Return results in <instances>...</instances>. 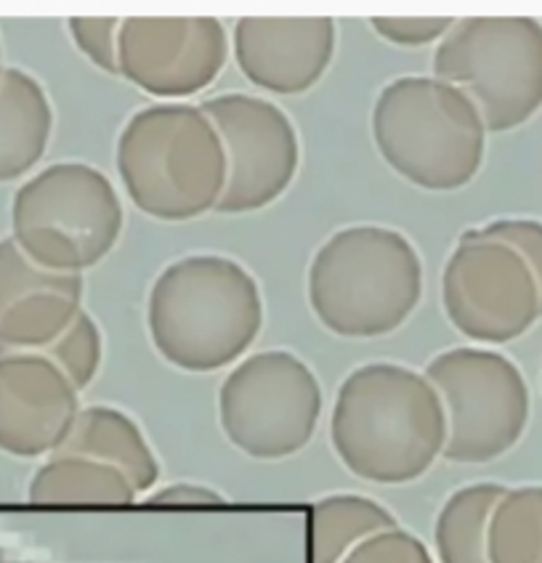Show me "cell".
I'll return each instance as SVG.
<instances>
[{"instance_id":"obj_1","label":"cell","mask_w":542,"mask_h":563,"mask_svg":"<svg viewBox=\"0 0 542 563\" xmlns=\"http://www.w3.org/2000/svg\"><path fill=\"white\" fill-rule=\"evenodd\" d=\"M330 441L356 478L410 484L444 457V405L429 377L405 364H362L338 388Z\"/></svg>"},{"instance_id":"obj_2","label":"cell","mask_w":542,"mask_h":563,"mask_svg":"<svg viewBox=\"0 0 542 563\" xmlns=\"http://www.w3.org/2000/svg\"><path fill=\"white\" fill-rule=\"evenodd\" d=\"M146 328L168 364L215 373L245 356L264 328L261 287L226 255H184L157 274L146 300Z\"/></svg>"},{"instance_id":"obj_3","label":"cell","mask_w":542,"mask_h":563,"mask_svg":"<svg viewBox=\"0 0 542 563\" xmlns=\"http://www.w3.org/2000/svg\"><path fill=\"white\" fill-rule=\"evenodd\" d=\"M306 292L322 328L341 338H380L418 309L423 261L397 229L349 227L317 251Z\"/></svg>"},{"instance_id":"obj_4","label":"cell","mask_w":542,"mask_h":563,"mask_svg":"<svg viewBox=\"0 0 542 563\" xmlns=\"http://www.w3.org/2000/svg\"><path fill=\"white\" fill-rule=\"evenodd\" d=\"M125 195L157 221H191L219 210L226 155L215 125L191 104H152L128 120L114 150Z\"/></svg>"},{"instance_id":"obj_5","label":"cell","mask_w":542,"mask_h":563,"mask_svg":"<svg viewBox=\"0 0 542 563\" xmlns=\"http://www.w3.org/2000/svg\"><path fill=\"white\" fill-rule=\"evenodd\" d=\"M487 125L461 88L436 78L388 82L373 107V141L401 178L425 191H455L476 178Z\"/></svg>"},{"instance_id":"obj_6","label":"cell","mask_w":542,"mask_h":563,"mask_svg":"<svg viewBox=\"0 0 542 563\" xmlns=\"http://www.w3.org/2000/svg\"><path fill=\"white\" fill-rule=\"evenodd\" d=\"M123 202L88 163H56L16 189L14 242L51 272L82 274L107 258L123 232Z\"/></svg>"},{"instance_id":"obj_7","label":"cell","mask_w":542,"mask_h":563,"mask_svg":"<svg viewBox=\"0 0 542 563\" xmlns=\"http://www.w3.org/2000/svg\"><path fill=\"white\" fill-rule=\"evenodd\" d=\"M433 78L461 88L489 133L513 131L542 110V24L529 16L455 22L433 54Z\"/></svg>"},{"instance_id":"obj_8","label":"cell","mask_w":542,"mask_h":563,"mask_svg":"<svg viewBox=\"0 0 542 563\" xmlns=\"http://www.w3.org/2000/svg\"><path fill=\"white\" fill-rule=\"evenodd\" d=\"M423 375L444 405L450 463H493L524 437L532 399L508 356L463 345L433 356Z\"/></svg>"},{"instance_id":"obj_9","label":"cell","mask_w":542,"mask_h":563,"mask_svg":"<svg viewBox=\"0 0 542 563\" xmlns=\"http://www.w3.org/2000/svg\"><path fill=\"white\" fill-rule=\"evenodd\" d=\"M322 418V386L290 351H258L223 377L219 422L229 444L253 460L301 452Z\"/></svg>"},{"instance_id":"obj_10","label":"cell","mask_w":542,"mask_h":563,"mask_svg":"<svg viewBox=\"0 0 542 563\" xmlns=\"http://www.w3.org/2000/svg\"><path fill=\"white\" fill-rule=\"evenodd\" d=\"M442 303L452 328L489 345L516 341L542 317L540 287L524 258L474 229L446 261Z\"/></svg>"},{"instance_id":"obj_11","label":"cell","mask_w":542,"mask_h":563,"mask_svg":"<svg viewBox=\"0 0 542 563\" xmlns=\"http://www.w3.org/2000/svg\"><path fill=\"white\" fill-rule=\"evenodd\" d=\"M219 131L226 155L221 213H253L285 195L301 163L298 131L274 101L223 93L200 104Z\"/></svg>"},{"instance_id":"obj_12","label":"cell","mask_w":542,"mask_h":563,"mask_svg":"<svg viewBox=\"0 0 542 563\" xmlns=\"http://www.w3.org/2000/svg\"><path fill=\"white\" fill-rule=\"evenodd\" d=\"M226 59V27L215 16H133L120 27V75L157 99L206 91Z\"/></svg>"},{"instance_id":"obj_13","label":"cell","mask_w":542,"mask_h":563,"mask_svg":"<svg viewBox=\"0 0 542 563\" xmlns=\"http://www.w3.org/2000/svg\"><path fill=\"white\" fill-rule=\"evenodd\" d=\"M80 415V391L41 351L0 356V450L56 454Z\"/></svg>"},{"instance_id":"obj_14","label":"cell","mask_w":542,"mask_h":563,"mask_svg":"<svg viewBox=\"0 0 542 563\" xmlns=\"http://www.w3.org/2000/svg\"><path fill=\"white\" fill-rule=\"evenodd\" d=\"M338 30L328 16L240 19L232 32L234 62L253 86L277 96L311 91L335 56Z\"/></svg>"},{"instance_id":"obj_15","label":"cell","mask_w":542,"mask_h":563,"mask_svg":"<svg viewBox=\"0 0 542 563\" xmlns=\"http://www.w3.org/2000/svg\"><path fill=\"white\" fill-rule=\"evenodd\" d=\"M82 274L35 264L14 236L0 240V349H48L82 311Z\"/></svg>"},{"instance_id":"obj_16","label":"cell","mask_w":542,"mask_h":563,"mask_svg":"<svg viewBox=\"0 0 542 563\" xmlns=\"http://www.w3.org/2000/svg\"><path fill=\"white\" fill-rule=\"evenodd\" d=\"M54 131V110L43 86L24 69L0 78V184L16 181L41 163Z\"/></svg>"},{"instance_id":"obj_17","label":"cell","mask_w":542,"mask_h":563,"mask_svg":"<svg viewBox=\"0 0 542 563\" xmlns=\"http://www.w3.org/2000/svg\"><path fill=\"white\" fill-rule=\"evenodd\" d=\"M56 454H78L112 465L131 482L136 495L150 492L159 478V463L150 441L123 409L93 405L80 409L64 446Z\"/></svg>"},{"instance_id":"obj_18","label":"cell","mask_w":542,"mask_h":563,"mask_svg":"<svg viewBox=\"0 0 542 563\" xmlns=\"http://www.w3.org/2000/svg\"><path fill=\"white\" fill-rule=\"evenodd\" d=\"M27 497L35 505H131L136 489L112 465L78 454H54L32 476Z\"/></svg>"},{"instance_id":"obj_19","label":"cell","mask_w":542,"mask_h":563,"mask_svg":"<svg viewBox=\"0 0 542 563\" xmlns=\"http://www.w3.org/2000/svg\"><path fill=\"white\" fill-rule=\"evenodd\" d=\"M508 486L495 482L468 484L452 492L433 523L439 563H489L487 532L497 503Z\"/></svg>"},{"instance_id":"obj_20","label":"cell","mask_w":542,"mask_h":563,"mask_svg":"<svg viewBox=\"0 0 542 563\" xmlns=\"http://www.w3.org/2000/svg\"><path fill=\"white\" fill-rule=\"evenodd\" d=\"M399 527L383 505L362 495H330L314 505V563H341L367 537Z\"/></svg>"},{"instance_id":"obj_21","label":"cell","mask_w":542,"mask_h":563,"mask_svg":"<svg viewBox=\"0 0 542 563\" xmlns=\"http://www.w3.org/2000/svg\"><path fill=\"white\" fill-rule=\"evenodd\" d=\"M489 563H542V484L508 489L487 532Z\"/></svg>"},{"instance_id":"obj_22","label":"cell","mask_w":542,"mask_h":563,"mask_svg":"<svg viewBox=\"0 0 542 563\" xmlns=\"http://www.w3.org/2000/svg\"><path fill=\"white\" fill-rule=\"evenodd\" d=\"M101 351H104V343H101L99 324L93 322L91 313L80 311L73 319V324L41 354L48 356L62 369L64 377L82 391V388L91 386L96 373H99Z\"/></svg>"},{"instance_id":"obj_23","label":"cell","mask_w":542,"mask_h":563,"mask_svg":"<svg viewBox=\"0 0 542 563\" xmlns=\"http://www.w3.org/2000/svg\"><path fill=\"white\" fill-rule=\"evenodd\" d=\"M120 27L123 19H88L75 16L67 22L69 35L75 46L88 56L93 67L104 69L110 75H120L118 67V46H120Z\"/></svg>"},{"instance_id":"obj_24","label":"cell","mask_w":542,"mask_h":563,"mask_svg":"<svg viewBox=\"0 0 542 563\" xmlns=\"http://www.w3.org/2000/svg\"><path fill=\"white\" fill-rule=\"evenodd\" d=\"M341 563H436L429 548L407 529H386L360 542Z\"/></svg>"},{"instance_id":"obj_25","label":"cell","mask_w":542,"mask_h":563,"mask_svg":"<svg viewBox=\"0 0 542 563\" xmlns=\"http://www.w3.org/2000/svg\"><path fill=\"white\" fill-rule=\"evenodd\" d=\"M478 236L487 240L506 242L516 253L524 258L529 272L534 274V282L540 287V306H542V221L538 219H497L487 227L474 229Z\"/></svg>"},{"instance_id":"obj_26","label":"cell","mask_w":542,"mask_h":563,"mask_svg":"<svg viewBox=\"0 0 542 563\" xmlns=\"http://www.w3.org/2000/svg\"><path fill=\"white\" fill-rule=\"evenodd\" d=\"M373 27L383 41L394 46H429V43H442L446 32L455 27V19L450 16H375L369 19Z\"/></svg>"},{"instance_id":"obj_27","label":"cell","mask_w":542,"mask_h":563,"mask_svg":"<svg viewBox=\"0 0 542 563\" xmlns=\"http://www.w3.org/2000/svg\"><path fill=\"white\" fill-rule=\"evenodd\" d=\"M146 503L150 505H221L223 495L202 484L176 482V484L163 486V489L152 492V495L146 497Z\"/></svg>"},{"instance_id":"obj_28","label":"cell","mask_w":542,"mask_h":563,"mask_svg":"<svg viewBox=\"0 0 542 563\" xmlns=\"http://www.w3.org/2000/svg\"><path fill=\"white\" fill-rule=\"evenodd\" d=\"M3 73H5V69H3V48H0V78H3Z\"/></svg>"}]
</instances>
